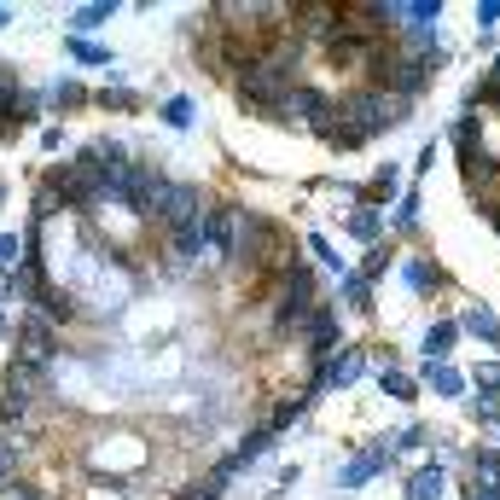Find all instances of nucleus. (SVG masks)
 <instances>
[{"label": "nucleus", "instance_id": "obj_23", "mask_svg": "<svg viewBox=\"0 0 500 500\" xmlns=\"http://www.w3.org/2000/svg\"><path fill=\"white\" fill-rule=\"evenodd\" d=\"M6 500H35V489H23V483H6Z\"/></svg>", "mask_w": 500, "mask_h": 500}, {"label": "nucleus", "instance_id": "obj_1", "mask_svg": "<svg viewBox=\"0 0 500 500\" xmlns=\"http://www.w3.org/2000/svg\"><path fill=\"white\" fill-rule=\"evenodd\" d=\"M291 53H279V58H250V65H239V100H250L256 111H285L291 105Z\"/></svg>", "mask_w": 500, "mask_h": 500}, {"label": "nucleus", "instance_id": "obj_21", "mask_svg": "<svg viewBox=\"0 0 500 500\" xmlns=\"http://www.w3.org/2000/svg\"><path fill=\"white\" fill-rule=\"evenodd\" d=\"M309 250H314V256H320V262H326V268H332V274H338V268H344V262H338V256H332V250H326V239H309Z\"/></svg>", "mask_w": 500, "mask_h": 500}, {"label": "nucleus", "instance_id": "obj_2", "mask_svg": "<svg viewBox=\"0 0 500 500\" xmlns=\"http://www.w3.org/2000/svg\"><path fill=\"white\" fill-rule=\"evenodd\" d=\"M35 384H41V373L18 367V361L0 373V419L6 425H23V413H30V401H35Z\"/></svg>", "mask_w": 500, "mask_h": 500}, {"label": "nucleus", "instance_id": "obj_16", "mask_svg": "<svg viewBox=\"0 0 500 500\" xmlns=\"http://www.w3.org/2000/svg\"><path fill=\"white\" fill-rule=\"evenodd\" d=\"M163 123H169V128H187V123H192V105H187V100H169V105H163Z\"/></svg>", "mask_w": 500, "mask_h": 500}, {"label": "nucleus", "instance_id": "obj_18", "mask_svg": "<svg viewBox=\"0 0 500 500\" xmlns=\"http://www.w3.org/2000/svg\"><path fill=\"white\" fill-rule=\"evenodd\" d=\"M100 18H111V6H82V12H76V18H70V23H76V30H93V23H100Z\"/></svg>", "mask_w": 500, "mask_h": 500}, {"label": "nucleus", "instance_id": "obj_25", "mask_svg": "<svg viewBox=\"0 0 500 500\" xmlns=\"http://www.w3.org/2000/svg\"><path fill=\"white\" fill-rule=\"evenodd\" d=\"M495 222H500V215H495Z\"/></svg>", "mask_w": 500, "mask_h": 500}, {"label": "nucleus", "instance_id": "obj_10", "mask_svg": "<svg viewBox=\"0 0 500 500\" xmlns=\"http://www.w3.org/2000/svg\"><path fill=\"white\" fill-rule=\"evenodd\" d=\"M355 378H361V349H344L332 361V384H355Z\"/></svg>", "mask_w": 500, "mask_h": 500}, {"label": "nucleus", "instance_id": "obj_5", "mask_svg": "<svg viewBox=\"0 0 500 500\" xmlns=\"http://www.w3.org/2000/svg\"><path fill=\"white\" fill-rule=\"evenodd\" d=\"M436 495H443V471L436 466H425V471L408 478V500H436Z\"/></svg>", "mask_w": 500, "mask_h": 500}, {"label": "nucleus", "instance_id": "obj_11", "mask_svg": "<svg viewBox=\"0 0 500 500\" xmlns=\"http://www.w3.org/2000/svg\"><path fill=\"white\" fill-rule=\"evenodd\" d=\"M471 471H478V489H500V454H471Z\"/></svg>", "mask_w": 500, "mask_h": 500}, {"label": "nucleus", "instance_id": "obj_20", "mask_svg": "<svg viewBox=\"0 0 500 500\" xmlns=\"http://www.w3.org/2000/svg\"><path fill=\"white\" fill-rule=\"evenodd\" d=\"M70 53L88 58V65H105V47H88V41H70Z\"/></svg>", "mask_w": 500, "mask_h": 500}, {"label": "nucleus", "instance_id": "obj_14", "mask_svg": "<svg viewBox=\"0 0 500 500\" xmlns=\"http://www.w3.org/2000/svg\"><path fill=\"white\" fill-rule=\"evenodd\" d=\"M384 390H390V396H401V401H408V396H419V384H413L408 373H396V367L384 373Z\"/></svg>", "mask_w": 500, "mask_h": 500}, {"label": "nucleus", "instance_id": "obj_15", "mask_svg": "<svg viewBox=\"0 0 500 500\" xmlns=\"http://www.w3.org/2000/svg\"><path fill=\"white\" fill-rule=\"evenodd\" d=\"M12 471H18V448H12L6 436H0V489H6V483H18Z\"/></svg>", "mask_w": 500, "mask_h": 500}, {"label": "nucleus", "instance_id": "obj_12", "mask_svg": "<svg viewBox=\"0 0 500 500\" xmlns=\"http://www.w3.org/2000/svg\"><path fill=\"white\" fill-rule=\"evenodd\" d=\"M425 378H431V390H436V396H460V373H454V367H431Z\"/></svg>", "mask_w": 500, "mask_h": 500}, {"label": "nucleus", "instance_id": "obj_6", "mask_svg": "<svg viewBox=\"0 0 500 500\" xmlns=\"http://www.w3.org/2000/svg\"><path fill=\"white\" fill-rule=\"evenodd\" d=\"M466 332H478L483 344H500V320H495L489 309H471V314H466Z\"/></svg>", "mask_w": 500, "mask_h": 500}, {"label": "nucleus", "instance_id": "obj_9", "mask_svg": "<svg viewBox=\"0 0 500 500\" xmlns=\"http://www.w3.org/2000/svg\"><path fill=\"white\" fill-rule=\"evenodd\" d=\"M378 466H384V448H373V454H361V460H355V466H349V471H344V483H349V489H355V483H367V478H373V471H378Z\"/></svg>", "mask_w": 500, "mask_h": 500}, {"label": "nucleus", "instance_id": "obj_4", "mask_svg": "<svg viewBox=\"0 0 500 500\" xmlns=\"http://www.w3.org/2000/svg\"><path fill=\"white\" fill-rule=\"evenodd\" d=\"M332 344H338V314L320 303V309L309 314V349H314V355H326Z\"/></svg>", "mask_w": 500, "mask_h": 500}, {"label": "nucleus", "instance_id": "obj_19", "mask_svg": "<svg viewBox=\"0 0 500 500\" xmlns=\"http://www.w3.org/2000/svg\"><path fill=\"white\" fill-rule=\"evenodd\" d=\"M478 384L489 390V396H500V361H489V367H478Z\"/></svg>", "mask_w": 500, "mask_h": 500}, {"label": "nucleus", "instance_id": "obj_7", "mask_svg": "<svg viewBox=\"0 0 500 500\" xmlns=\"http://www.w3.org/2000/svg\"><path fill=\"white\" fill-rule=\"evenodd\" d=\"M41 314H53V320H76V303H70L65 291L47 285V291H41Z\"/></svg>", "mask_w": 500, "mask_h": 500}, {"label": "nucleus", "instance_id": "obj_13", "mask_svg": "<svg viewBox=\"0 0 500 500\" xmlns=\"http://www.w3.org/2000/svg\"><path fill=\"white\" fill-rule=\"evenodd\" d=\"M18 262H23L18 239H12V233H0V279H6V274H18Z\"/></svg>", "mask_w": 500, "mask_h": 500}, {"label": "nucleus", "instance_id": "obj_8", "mask_svg": "<svg viewBox=\"0 0 500 500\" xmlns=\"http://www.w3.org/2000/svg\"><path fill=\"white\" fill-rule=\"evenodd\" d=\"M454 338H460V326H431V338H425V349H431V361H443L448 355V349H454Z\"/></svg>", "mask_w": 500, "mask_h": 500}, {"label": "nucleus", "instance_id": "obj_17", "mask_svg": "<svg viewBox=\"0 0 500 500\" xmlns=\"http://www.w3.org/2000/svg\"><path fill=\"white\" fill-rule=\"evenodd\" d=\"M408 285H413V291L436 285V268H431V262H408Z\"/></svg>", "mask_w": 500, "mask_h": 500}, {"label": "nucleus", "instance_id": "obj_22", "mask_svg": "<svg viewBox=\"0 0 500 500\" xmlns=\"http://www.w3.org/2000/svg\"><path fill=\"white\" fill-rule=\"evenodd\" d=\"M355 233H361V239H373V233H378V215L361 210V215H355Z\"/></svg>", "mask_w": 500, "mask_h": 500}, {"label": "nucleus", "instance_id": "obj_24", "mask_svg": "<svg viewBox=\"0 0 500 500\" xmlns=\"http://www.w3.org/2000/svg\"><path fill=\"white\" fill-rule=\"evenodd\" d=\"M0 23H6V12H0Z\"/></svg>", "mask_w": 500, "mask_h": 500}, {"label": "nucleus", "instance_id": "obj_3", "mask_svg": "<svg viewBox=\"0 0 500 500\" xmlns=\"http://www.w3.org/2000/svg\"><path fill=\"white\" fill-rule=\"evenodd\" d=\"M239 222H245V215H239L233 204H210V210L198 215L204 256H233V245H239Z\"/></svg>", "mask_w": 500, "mask_h": 500}]
</instances>
